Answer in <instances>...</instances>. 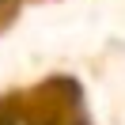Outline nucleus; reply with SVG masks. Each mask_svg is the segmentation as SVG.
I'll list each match as a JSON object with an SVG mask.
<instances>
[{
    "mask_svg": "<svg viewBox=\"0 0 125 125\" xmlns=\"http://www.w3.org/2000/svg\"><path fill=\"white\" fill-rule=\"evenodd\" d=\"M4 4H11V0H0V8H4Z\"/></svg>",
    "mask_w": 125,
    "mask_h": 125,
    "instance_id": "obj_1",
    "label": "nucleus"
}]
</instances>
